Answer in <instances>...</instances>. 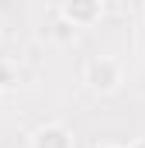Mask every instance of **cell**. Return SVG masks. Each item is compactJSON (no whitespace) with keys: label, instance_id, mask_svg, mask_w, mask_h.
Listing matches in <instances>:
<instances>
[{"label":"cell","instance_id":"obj_1","mask_svg":"<svg viewBox=\"0 0 145 148\" xmlns=\"http://www.w3.org/2000/svg\"><path fill=\"white\" fill-rule=\"evenodd\" d=\"M83 86L97 97H114L124 86V66L114 55H90L83 62Z\"/></svg>","mask_w":145,"mask_h":148},{"label":"cell","instance_id":"obj_2","mask_svg":"<svg viewBox=\"0 0 145 148\" xmlns=\"http://www.w3.org/2000/svg\"><path fill=\"white\" fill-rule=\"evenodd\" d=\"M28 148H76V134H72L66 124L48 121V124H41V127L31 131Z\"/></svg>","mask_w":145,"mask_h":148},{"label":"cell","instance_id":"obj_3","mask_svg":"<svg viewBox=\"0 0 145 148\" xmlns=\"http://www.w3.org/2000/svg\"><path fill=\"white\" fill-rule=\"evenodd\" d=\"M59 10L69 17L76 28H93L104 17V0H62Z\"/></svg>","mask_w":145,"mask_h":148},{"label":"cell","instance_id":"obj_4","mask_svg":"<svg viewBox=\"0 0 145 148\" xmlns=\"http://www.w3.org/2000/svg\"><path fill=\"white\" fill-rule=\"evenodd\" d=\"M76 35H79V28L72 24L69 17L55 7V14H52V21L45 24V38L52 41V45H59V48H69L72 41H76Z\"/></svg>","mask_w":145,"mask_h":148},{"label":"cell","instance_id":"obj_5","mask_svg":"<svg viewBox=\"0 0 145 148\" xmlns=\"http://www.w3.org/2000/svg\"><path fill=\"white\" fill-rule=\"evenodd\" d=\"M21 62L10 55H0V93H14L21 86Z\"/></svg>","mask_w":145,"mask_h":148},{"label":"cell","instance_id":"obj_6","mask_svg":"<svg viewBox=\"0 0 145 148\" xmlns=\"http://www.w3.org/2000/svg\"><path fill=\"white\" fill-rule=\"evenodd\" d=\"M93 148H128V145H117V141H104V145H93Z\"/></svg>","mask_w":145,"mask_h":148},{"label":"cell","instance_id":"obj_7","mask_svg":"<svg viewBox=\"0 0 145 148\" xmlns=\"http://www.w3.org/2000/svg\"><path fill=\"white\" fill-rule=\"evenodd\" d=\"M128 148H145V138H135V141H128Z\"/></svg>","mask_w":145,"mask_h":148},{"label":"cell","instance_id":"obj_8","mask_svg":"<svg viewBox=\"0 0 145 148\" xmlns=\"http://www.w3.org/2000/svg\"><path fill=\"white\" fill-rule=\"evenodd\" d=\"M0 41H3V24H0Z\"/></svg>","mask_w":145,"mask_h":148},{"label":"cell","instance_id":"obj_9","mask_svg":"<svg viewBox=\"0 0 145 148\" xmlns=\"http://www.w3.org/2000/svg\"><path fill=\"white\" fill-rule=\"evenodd\" d=\"M142 41H145V28H142Z\"/></svg>","mask_w":145,"mask_h":148},{"label":"cell","instance_id":"obj_10","mask_svg":"<svg viewBox=\"0 0 145 148\" xmlns=\"http://www.w3.org/2000/svg\"><path fill=\"white\" fill-rule=\"evenodd\" d=\"M104 3H107V0H104Z\"/></svg>","mask_w":145,"mask_h":148},{"label":"cell","instance_id":"obj_11","mask_svg":"<svg viewBox=\"0 0 145 148\" xmlns=\"http://www.w3.org/2000/svg\"><path fill=\"white\" fill-rule=\"evenodd\" d=\"M142 10H145V7H142Z\"/></svg>","mask_w":145,"mask_h":148}]
</instances>
